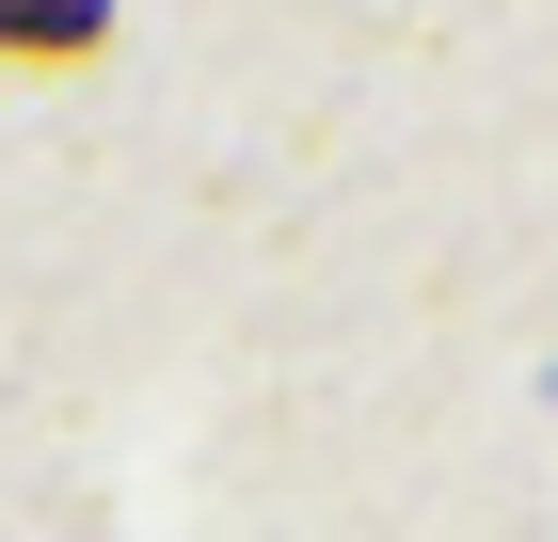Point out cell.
<instances>
[{
  "mask_svg": "<svg viewBox=\"0 0 558 542\" xmlns=\"http://www.w3.org/2000/svg\"><path fill=\"white\" fill-rule=\"evenodd\" d=\"M112 33V0H0V48H33V64H81Z\"/></svg>",
  "mask_w": 558,
  "mask_h": 542,
  "instance_id": "1",
  "label": "cell"
}]
</instances>
